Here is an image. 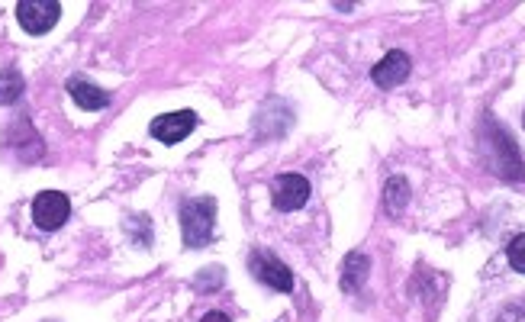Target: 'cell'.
<instances>
[{
	"instance_id": "6da1fadb",
	"label": "cell",
	"mask_w": 525,
	"mask_h": 322,
	"mask_svg": "<svg viewBox=\"0 0 525 322\" xmlns=\"http://www.w3.org/2000/svg\"><path fill=\"white\" fill-rule=\"evenodd\" d=\"M216 226V200L213 197H197L187 200L181 207V232L187 248H203L213 239Z\"/></svg>"
},
{
	"instance_id": "7a4b0ae2",
	"label": "cell",
	"mask_w": 525,
	"mask_h": 322,
	"mask_svg": "<svg viewBox=\"0 0 525 322\" xmlns=\"http://www.w3.org/2000/svg\"><path fill=\"white\" fill-rule=\"evenodd\" d=\"M249 271L265 287L277 290V294H290V290H294V271H290L281 258H274L271 252H261V248H255V252L249 255Z\"/></svg>"
},
{
	"instance_id": "3957f363",
	"label": "cell",
	"mask_w": 525,
	"mask_h": 322,
	"mask_svg": "<svg viewBox=\"0 0 525 322\" xmlns=\"http://www.w3.org/2000/svg\"><path fill=\"white\" fill-rule=\"evenodd\" d=\"M58 17H62V4H58V0H20L17 4V20L26 33L33 36L49 33L58 23Z\"/></svg>"
},
{
	"instance_id": "277c9868",
	"label": "cell",
	"mask_w": 525,
	"mask_h": 322,
	"mask_svg": "<svg viewBox=\"0 0 525 322\" xmlns=\"http://www.w3.org/2000/svg\"><path fill=\"white\" fill-rule=\"evenodd\" d=\"M310 200V181L303 174H281V178L271 181V203L274 210L281 213H294L303 203Z\"/></svg>"
},
{
	"instance_id": "5b68a950",
	"label": "cell",
	"mask_w": 525,
	"mask_h": 322,
	"mask_svg": "<svg viewBox=\"0 0 525 322\" xmlns=\"http://www.w3.org/2000/svg\"><path fill=\"white\" fill-rule=\"evenodd\" d=\"M71 216V203L65 194H58V190H42L33 200V223L46 232H55L65 226V219Z\"/></svg>"
},
{
	"instance_id": "8992f818",
	"label": "cell",
	"mask_w": 525,
	"mask_h": 322,
	"mask_svg": "<svg viewBox=\"0 0 525 322\" xmlns=\"http://www.w3.org/2000/svg\"><path fill=\"white\" fill-rule=\"evenodd\" d=\"M194 126H197V113L194 110H178V113L155 116L152 126H149V133L158 142H165V145H178V142H184L187 136L194 133Z\"/></svg>"
},
{
	"instance_id": "52a82bcc",
	"label": "cell",
	"mask_w": 525,
	"mask_h": 322,
	"mask_svg": "<svg viewBox=\"0 0 525 322\" xmlns=\"http://www.w3.org/2000/svg\"><path fill=\"white\" fill-rule=\"evenodd\" d=\"M406 78H410V55L400 52V49L387 52V55L381 58V62L374 65V71H371V81H374L377 87H384V91H390V87L403 84Z\"/></svg>"
},
{
	"instance_id": "ba28073f",
	"label": "cell",
	"mask_w": 525,
	"mask_h": 322,
	"mask_svg": "<svg viewBox=\"0 0 525 322\" xmlns=\"http://www.w3.org/2000/svg\"><path fill=\"white\" fill-rule=\"evenodd\" d=\"M68 94H71V100H75L81 110H104L110 104V94L104 91V87L91 84L87 78H71L68 81Z\"/></svg>"
},
{
	"instance_id": "9c48e42d",
	"label": "cell",
	"mask_w": 525,
	"mask_h": 322,
	"mask_svg": "<svg viewBox=\"0 0 525 322\" xmlns=\"http://www.w3.org/2000/svg\"><path fill=\"white\" fill-rule=\"evenodd\" d=\"M368 271H371L368 255H361V252L348 255L345 265H342V290L345 294H352V290H358L364 281H368Z\"/></svg>"
},
{
	"instance_id": "30bf717a",
	"label": "cell",
	"mask_w": 525,
	"mask_h": 322,
	"mask_svg": "<svg viewBox=\"0 0 525 322\" xmlns=\"http://www.w3.org/2000/svg\"><path fill=\"white\" fill-rule=\"evenodd\" d=\"M410 203V184H406L403 178H390L387 187H384V207L390 216H400L403 207Z\"/></svg>"
},
{
	"instance_id": "8fae6325",
	"label": "cell",
	"mask_w": 525,
	"mask_h": 322,
	"mask_svg": "<svg viewBox=\"0 0 525 322\" xmlns=\"http://www.w3.org/2000/svg\"><path fill=\"white\" fill-rule=\"evenodd\" d=\"M23 94V75L17 68H4L0 71V104H17Z\"/></svg>"
},
{
	"instance_id": "7c38bea8",
	"label": "cell",
	"mask_w": 525,
	"mask_h": 322,
	"mask_svg": "<svg viewBox=\"0 0 525 322\" xmlns=\"http://www.w3.org/2000/svg\"><path fill=\"white\" fill-rule=\"evenodd\" d=\"M506 258H509V265H513L519 274H525V232L506 245Z\"/></svg>"
},
{
	"instance_id": "4fadbf2b",
	"label": "cell",
	"mask_w": 525,
	"mask_h": 322,
	"mask_svg": "<svg viewBox=\"0 0 525 322\" xmlns=\"http://www.w3.org/2000/svg\"><path fill=\"white\" fill-rule=\"evenodd\" d=\"M493 322H525V300L509 303L506 310L497 313V319H493Z\"/></svg>"
},
{
	"instance_id": "5bb4252c",
	"label": "cell",
	"mask_w": 525,
	"mask_h": 322,
	"mask_svg": "<svg viewBox=\"0 0 525 322\" xmlns=\"http://www.w3.org/2000/svg\"><path fill=\"white\" fill-rule=\"evenodd\" d=\"M200 322H229V316L226 313H220V310H213V313H207Z\"/></svg>"
},
{
	"instance_id": "9a60e30c",
	"label": "cell",
	"mask_w": 525,
	"mask_h": 322,
	"mask_svg": "<svg viewBox=\"0 0 525 322\" xmlns=\"http://www.w3.org/2000/svg\"><path fill=\"white\" fill-rule=\"evenodd\" d=\"M522 126H525V113H522Z\"/></svg>"
}]
</instances>
